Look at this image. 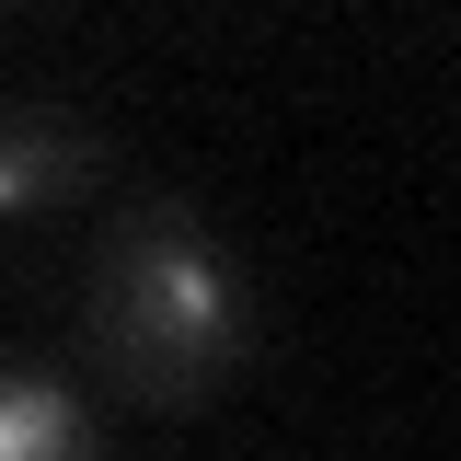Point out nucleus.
Here are the masks:
<instances>
[{
  "label": "nucleus",
  "mask_w": 461,
  "mask_h": 461,
  "mask_svg": "<svg viewBox=\"0 0 461 461\" xmlns=\"http://www.w3.org/2000/svg\"><path fill=\"white\" fill-rule=\"evenodd\" d=\"M93 162H104V139H93L81 115H58V104L0 115V220H23V208H58V196H81V185H93Z\"/></svg>",
  "instance_id": "nucleus-2"
},
{
  "label": "nucleus",
  "mask_w": 461,
  "mask_h": 461,
  "mask_svg": "<svg viewBox=\"0 0 461 461\" xmlns=\"http://www.w3.org/2000/svg\"><path fill=\"white\" fill-rule=\"evenodd\" d=\"M93 357L139 403H208L254 357V277L185 196H139L93 242Z\"/></svg>",
  "instance_id": "nucleus-1"
},
{
  "label": "nucleus",
  "mask_w": 461,
  "mask_h": 461,
  "mask_svg": "<svg viewBox=\"0 0 461 461\" xmlns=\"http://www.w3.org/2000/svg\"><path fill=\"white\" fill-rule=\"evenodd\" d=\"M0 461H104V427L58 369L0 357Z\"/></svg>",
  "instance_id": "nucleus-3"
}]
</instances>
